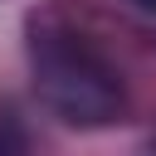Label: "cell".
I'll return each instance as SVG.
<instances>
[{
  "instance_id": "obj_2",
  "label": "cell",
  "mask_w": 156,
  "mask_h": 156,
  "mask_svg": "<svg viewBox=\"0 0 156 156\" xmlns=\"http://www.w3.org/2000/svg\"><path fill=\"white\" fill-rule=\"evenodd\" d=\"M136 5H141V10H156V0H136Z\"/></svg>"
},
{
  "instance_id": "obj_1",
  "label": "cell",
  "mask_w": 156,
  "mask_h": 156,
  "mask_svg": "<svg viewBox=\"0 0 156 156\" xmlns=\"http://www.w3.org/2000/svg\"><path fill=\"white\" fill-rule=\"evenodd\" d=\"M34 88L68 127H102L122 112V83L112 63L63 20H39L29 39Z\"/></svg>"
}]
</instances>
